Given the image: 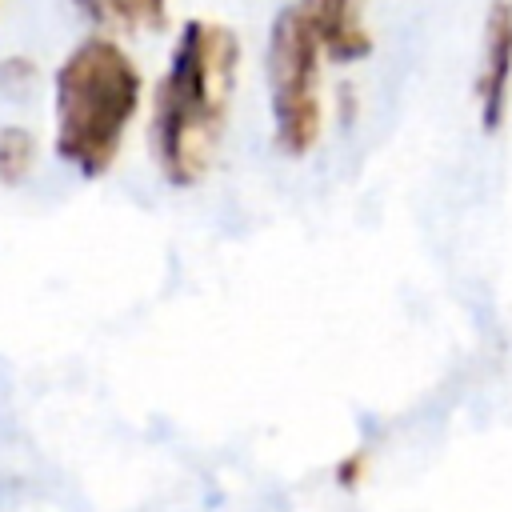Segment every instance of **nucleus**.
I'll return each instance as SVG.
<instances>
[{"mask_svg":"<svg viewBox=\"0 0 512 512\" xmlns=\"http://www.w3.org/2000/svg\"><path fill=\"white\" fill-rule=\"evenodd\" d=\"M236 36L212 20H188L156 84L152 152L168 184H196L216 156L236 80Z\"/></svg>","mask_w":512,"mask_h":512,"instance_id":"nucleus-1","label":"nucleus"},{"mask_svg":"<svg viewBox=\"0 0 512 512\" xmlns=\"http://www.w3.org/2000/svg\"><path fill=\"white\" fill-rule=\"evenodd\" d=\"M140 92V72L116 40H80L56 68V156L84 180L104 176L124 148Z\"/></svg>","mask_w":512,"mask_h":512,"instance_id":"nucleus-2","label":"nucleus"},{"mask_svg":"<svg viewBox=\"0 0 512 512\" xmlns=\"http://www.w3.org/2000/svg\"><path fill=\"white\" fill-rule=\"evenodd\" d=\"M320 36L296 0L284 8L268 36V96H272V140L288 156H304L316 148L324 132V100H320Z\"/></svg>","mask_w":512,"mask_h":512,"instance_id":"nucleus-3","label":"nucleus"},{"mask_svg":"<svg viewBox=\"0 0 512 512\" xmlns=\"http://www.w3.org/2000/svg\"><path fill=\"white\" fill-rule=\"evenodd\" d=\"M508 92H512V0H492L484 20L480 72H476V108L484 132H496L504 124Z\"/></svg>","mask_w":512,"mask_h":512,"instance_id":"nucleus-4","label":"nucleus"},{"mask_svg":"<svg viewBox=\"0 0 512 512\" xmlns=\"http://www.w3.org/2000/svg\"><path fill=\"white\" fill-rule=\"evenodd\" d=\"M96 24H116V28H156L164 24L168 0H76Z\"/></svg>","mask_w":512,"mask_h":512,"instance_id":"nucleus-5","label":"nucleus"},{"mask_svg":"<svg viewBox=\"0 0 512 512\" xmlns=\"http://www.w3.org/2000/svg\"><path fill=\"white\" fill-rule=\"evenodd\" d=\"M32 164V136L24 128H4L0 132V176L20 180Z\"/></svg>","mask_w":512,"mask_h":512,"instance_id":"nucleus-6","label":"nucleus"}]
</instances>
